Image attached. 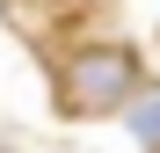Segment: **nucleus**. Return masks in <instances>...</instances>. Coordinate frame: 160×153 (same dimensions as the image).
<instances>
[{
  "label": "nucleus",
  "instance_id": "nucleus-1",
  "mask_svg": "<svg viewBox=\"0 0 160 153\" xmlns=\"http://www.w3.org/2000/svg\"><path fill=\"white\" fill-rule=\"evenodd\" d=\"M146 95V59L131 44H73L51 66V110L66 124H95V117H124Z\"/></svg>",
  "mask_w": 160,
  "mask_h": 153
},
{
  "label": "nucleus",
  "instance_id": "nucleus-2",
  "mask_svg": "<svg viewBox=\"0 0 160 153\" xmlns=\"http://www.w3.org/2000/svg\"><path fill=\"white\" fill-rule=\"evenodd\" d=\"M124 124H131V139H138L146 153H160V80H146V95L124 110Z\"/></svg>",
  "mask_w": 160,
  "mask_h": 153
},
{
  "label": "nucleus",
  "instance_id": "nucleus-3",
  "mask_svg": "<svg viewBox=\"0 0 160 153\" xmlns=\"http://www.w3.org/2000/svg\"><path fill=\"white\" fill-rule=\"evenodd\" d=\"M0 153H8V146H0Z\"/></svg>",
  "mask_w": 160,
  "mask_h": 153
}]
</instances>
